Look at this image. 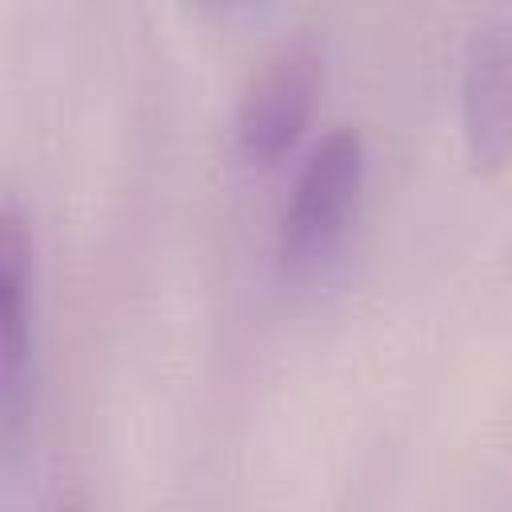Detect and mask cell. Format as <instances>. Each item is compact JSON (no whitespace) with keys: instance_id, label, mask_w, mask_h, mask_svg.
<instances>
[{"instance_id":"277c9868","label":"cell","mask_w":512,"mask_h":512,"mask_svg":"<svg viewBox=\"0 0 512 512\" xmlns=\"http://www.w3.org/2000/svg\"><path fill=\"white\" fill-rule=\"evenodd\" d=\"M464 148L476 168L512 160V24L492 20L472 32L460 76Z\"/></svg>"},{"instance_id":"7a4b0ae2","label":"cell","mask_w":512,"mask_h":512,"mask_svg":"<svg viewBox=\"0 0 512 512\" xmlns=\"http://www.w3.org/2000/svg\"><path fill=\"white\" fill-rule=\"evenodd\" d=\"M36 292H32V236L12 196L0 208V428L16 444L36 388Z\"/></svg>"},{"instance_id":"6da1fadb","label":"cell","mask_w":512,"mask_h":512,"mask_svg":"<svg viewBox=\"0 0 512 512\" xmlns=\"http://www.w3.org/2000/svg\"><path fill=\"white\" fill-rule=\"evenodd\" d=\"M364 184V140L356 128L340 124L324 132L300 164L292 200L280 224V256L288 268L320 264L348 228L356 196Z\"/></svg>"},{"instance_id":"3957f363","label":"cell","mask_w":512,"mask_h":512,"mask_svg":"<svg viewBox=\"0 0 512 512\" xmlns=\"http://www.w3.org/2000/svg\"><path fill=\"white\" fill-rule=\"evenodd\" d=\"M320 92V52L312 40H292L264 60L252 76L240 112H236V144L244 160L272 164L280 160L304 132L312 104Z\"/></svg>"},{"instance_id":"5b68a950","label":"cell","mask_w":512,"mask_h":512,"mask_svg":"<svg viewBox=\"0 0 512 512\" xmlns=\"http://www.w3.org/2000/svg\"><path fill=\"white\" fill-rule=\"evenodd\" d=\"M196 4L216 8V12H236V8H256V4H264V0H196Z\"/></svg>"}]
</instances>
